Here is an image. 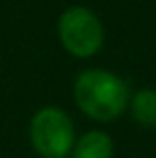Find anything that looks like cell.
Listing matches in <instances>:
<instances>
[{"label":"cell","mask_w":156,"mask_h":158,"mask_svg":"<svg viewBox=\"0 0 156 158\" xmlns=\"http://www.w3.org/2000/svg\"><path fill=\"white\" fill-rule=\"evenodd\" d=\"M130 88L118 74L104 68H86L74 80V102L80 112L96 122L122 116L130 102Z\"/></svg>","instance_id":"obj_1"},{"label":"cell","mask_w":156,"mask_h":158,"mask_svg":"<svg viewBox=\"0 0 156 158\" xmlns=\"http://www.w3.org/2000/svg\"><path fill=\"white\" fill-rule=\"evenodd\" d=\"M30 144L40 158H66L74 148L76 130L66 110L42 106L30 118Z\"/></svg>","instance_id":"obj_2"},{"label":"cell","mask_w":156,"mask_h":158,"mask_svg":"<svg viewBox=\"0 0 156 158\" xmlns=\"http://www.w3.org/2000/svg\"><path fill=\"white\" fill-rule=\"evenodd\" d=\"M62 48L74 58H92L104 46V26L86 6H68L56 24Z\"/></svg>","instance_id":"obj_3"},{"label":"cell","mask_w":156,"mask_h":158,"mask_svg":"<svg viewBox=\"0 0 156 158\" xmlns=\"http://www.w3.org/2000/svg\"><path fill=\"white\" fill-rule=\"evenodd\" d=\"M70 154L72 158H112V136L104 130H88L80 138H76Z\"/></svg>","instance_id":"obj_4"},{"label":"cell","mask_w":156,"mask_h":158,"mask_svg":"<svg viewBox=\"0 0 156 158\" xmlns=\"http://www.w3.org/2000/svg\"><path fill=\"white\" fill-rule=\"evenodd\" d=\"M130 114L140 126L156 128V90L154 88H142L130 96L128 102Z\"/></svg>","instance_id":"obj_5"}]
</instances>
